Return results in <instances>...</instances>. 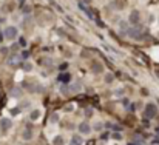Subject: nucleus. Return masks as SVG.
<instances>
[{
  "mask_svg": "<svg viewBox=\"0 0 159 145\" xmlns=\"http://www.w3.org/2000/svg\"><path fill=\"white\" fill-rule=\"evenodd\" d=\"M6 49H8V48H5V47H2V49H0V53H2V54H6Z\"/></svg>",
  "mask_w": 159,
  "mask_h": 145,
  "instance_id": "obj_26",
  "label": "nucleus"
},
{
  "mask_svg": "<svg viewBox=\"0 0 159 145\" xmlns=\"http://www.w3.org/2000/svg\"><path fill=\"white\" fill-rule=\"evenodd\" d=\"M22 139L23 140H31L33 139V130L31 128H25L22 133Z\"/></svg>",
  "mask_w": 159,
  "mask_h": 145,
  "instance_id": "obj_9",
  "label": "nucleus"
},
{
  "mask_svg": "<svg viewBox=\"0 0 159 145\" xmlns=\"http://www.w3.org/2000/svg\"><path fill=\"white\" fill-rule=\"evenodd\" d=\"M29 13H31V6H25V8H23V14H29Z\"/></svg>",
  "mask_w": 159,
  "mask_h": 145,
  "instance_id": "obj_24",
  "label": "nucleus"
},
{
  "mask_svg": "<svg viewBox=\"0 0 159 145\" xmlns=\"http://www.w3.org/2000/svg\"><path fill=\"white\" fill-rule=\"evenodd\" d=\"M158 114V106L154 104H147L145 108H144V116L147 117V119H153V117H156Z\"/></svg>",
  "mask_w": 159,
  "mask_h": 145,
  "instance_id": "obj_1",
  "label": "nucleus"
},
{
  "mask_svg": "<svg viewBox=\"0 0 159 145\" xmlns=\"http://www.w3.org/2000/svg\"><path fill=\"white\" fill-rule=\"evenodd\" d=\"M91 71L94 72V74H100V72L104 71V65L96 60V62H93V63H91Z\"/></svg>",
  "mask_w": 159,
  "mask_h": 145,
  "instance_id": "obj_7",
  "label": "nucleus"
},
{
  "mask_svg": "<svg viewBox=\"0 0 159 145\" xmlns=\"http://www.w3.org/2000/svg\"><path fill=\"white\" fill-rule=\"evenodd\" d=\"M70 145H84V139H82L80 136H73L71 137V140H70Z\"/></svg>",
  "mask_w": 159,
  "mask_h": 145,
  "instance_id": "obj_11",
  "label": "nucleus"
},
{
  "mask_svg": "<svg viewBox=\"0 0 159 145\" xmlns=\"http://www.w3.org/2000/svg\"><path fill=\"white\" fill-rule=\"evenodd\" d=\"M60 93L65 94V96H68V94L71 93V90L68 88V85H62V86H60Z\"/></svg>",
  "mask_w": 159,
  "mask_h": 145,
  "instance_id": "obj_18",
  "label": "nucleus"
},
{
  "mask_svg": "<svg viewBox=\"0 0 159 145\" xmlns=\"http://www.w3.org/2000/svg\"><path fill=\"white\" fill-rule=\"evenodd\" d=\"M139 20H141V14H139V11H131L130 13V17H128V22L130 23H133V25H138L139 23Z\"/></svg>",
  "mask_w": 159,
  "mask_h": 145,
  "instance_id": "obj_5",
  "label": "nucleus"
},
{
  "mask_svg": "<svg viewBox=\"0 0 159 145\" xmlns=\"http://www.w3.org/2000/svg\"><path fill=\"white\" fill-rule=\"evenodd\" d=\"M128 36L131 37V39H134V40H141L142 39V33H141V26H133V28H130L128 29Z\"/></svg>",
  "mask_w": 159,
  "mask_h": 145,
  "instance_id": "obj_3",
  "label": "nucleus"
},
{
  "mask_svg": "<svg viewBox=\"0 0 159 145\" xmlns=\"http://www.w3.org/2000/svg\"><path fill=\"white\" fill-rule=\"evenodd\" d=\"M60 79H62V80H68V79H70V74H68V72H65V76H62V77H60Z\"/></svg>",
  "mask_w": 159,
  "mask_h": 145,
  "instance_id": "obj_25",
  "label": "nucleus"
},
{
  "mask_svg": "<svg viewBox=\"0 0 159 145\" xmlns=\"http://www.w3.org/2000/svg\"><path fill=\"white\" fill-rule=\"evenodd\" d=\"M128 145H136V144H128Z\"/></svg>",
  "mask_w": 159,
  "mask_h": 145,
  "instance_id": "obj_27",
  "label": "nucleus"
},
{
  "mask_svg": "<svg viewBox=\"0 0 159 145\" xmlns=\"http://www.w3.org/2000/svg\"><path fill=\"white\" fill-rule=\"evenodd\" d=\"M111 137H113V139H116V140H120V139H122V134H120V133H113Z\"/></svg>",
  "mask_w": 159,
  "mask_h": 145,
  "instance_id": "obj_23",
  "label": "nucleus"
},
{
  "mask_svg": "<svg viewBox=\"0 0 159 145\" xmlns=\"http://www.w3.org/2000/svg\"><path fill=\"white\" fill-rule=\"evenodd\" d=\"M91 125L88 124V122H80V124H79V131L82 133V134H90V133H91Z\"/></svg>",
  "mask_w": 159,
  "mask_h": 145,
  "instance_id": "obj_6",
  "label": "nucleus"
},
{
  "mask_svg": "<svg viewBox=\"0 0 159 145\" xmlns=\"http://www.w3.org/2000/svg\"><path fill=\"white\" fill-rule=\"evenodd\" d=\"M104 80H105V83H113V80H114V76H113V72H107V74H105V77H104Z\"/></svg>",
  "mask_w": 159,
  "mask_h": 145,
  "instance_id": "obj_15",
  "label": "nucleus"
},
{
  "mask_svg": "<svg viewBox=\"0 0 159 145\" xmlns=\"http://www.w3.org/2000/svg\"><path fill=\"white\" fill-rule=\"evenodd\" d=\"M3 37H5L6 40H14L19 37V29L16 26H8V28L5 29V33H3Z\"/></svg>",
  "mask_w": 159,
  "mask_h": 145,
  "instance_id": "obj_2",
  "label": "nucleus"
},
{
  "mask_svg": "<svg viewBox=\"0 0 159 145\" xmlns=\"http://www.w3.org/2000/svg\"><path fill=\"white\" fill-rule=\"evenodd\" d=\"M11 127H13V120L9 117H2L0 119V131L2 133H6Z\"/></svg>",
  "mask_w": 159,
  "mask_h": 145,
  "instance_id": "obj_4",
  "label": "nucleus"
},
{
  "mask_svg": "<svg viewBox=\"0 0 159 145\" xmlns=\"http://www.w3.org/2000/svg\"><path fill=\"white\" fill-rule=\"evenodd\" d=\"M74 108H76V106H74L73 104H68V105H65V106H63V111H67V113H71Z\"/></svg>",
  "mask_w": 159,
  "mask_h": 145,
  "instance_id": "obj_20",
  "label": "nucleus"
},
{
  "mask_svg": "<svg viewBox=\"0 0 159 145\" xmlns=\"http://www.w3.org/2000/svg\"><path fill=\"white\" fill-rule=\"evenodd\" d=\"M111 6L113 8H122V2H120V0H114V2H111Z\"/></svg>",
  "mask_w": 159,
  "mask_h": 145,
  "instance_id": "obj_22",
  "label": "nucleus"
},
{
  "mask_svg": "<svg viewBox=\"0 0 159 145\" xmlns=\"http://www.w3.org/2000/svg\"><path fill=\"white\" fill-rule=\"evenodd\" d=\"M63 144H65L63 136H56L54 139H53V145H63Z\"/></svg>",
  "mask_w": 159,
  "mask_h": 145,
  "instance_id": "obj_14",
  "label": "nucleus"
},
{
  "mask_svg": "<svg viewBox=\"0 0 159 145\" xmlns=\"http://www.w3.org/2000/svg\"><path fill=\"white\" fill-rule=\"evenodd\" d=\"M128 22H124V20H120L119 22V33L120 34H128Z\"/></svg>",
  "mask_w": 159,
  "mask_h": 145,
  "instance_id": "obj_8",
  "label": "nucleus"
},
{
  "mask_svg": "<svg viewBox=\"0 0 159 145\" xmlns=\"http://www.w3.org/2000/svg\"><path fill=\"white\" fill-rule=\"evenodd\" d=\"M70 86H71V88H70L71 93H79V91H80V83H79V82L73 83V85H70Z\"/></svg>",
  "mask_w": 159,
  "mask_h": 145,
  "instance_id": "obj_17",
  "label": "nucleus"
},
{
  "mask_svg": "<svg viewBox=\"0 0 159 145\" xmlns=\"http://www.w3.org/2000/svg\"><path fill=\"white\" fill-rule=\"evenodd\" d=\"M40 116H42V111H40V110H37V108L31 110V113H29V119H31V120H37Z\"/></svg>",
  "mask_w": 159,
  "mask_h": 145,
  "instance_id": "obj_10",
  "label": "nucleus"
},
{
  "mask_svg": "<svg viewBox=\"0 0 159 145\" xmlns=\"http://www.w3.org/2000/svg\"><path fill=\"white\" fill-rule=\"evenodd\" d=\"M19 2H23V0H19Z\"/></svg>",
  "mask_w": 159,
  "mask_h": 145,
  "instance_id": "obj_28",
  "label": "nucleus"
},
{
  "mask_svg": "<svg viewBox=\"0 0 159 145\" xmlns=\"http://www.w3.org/2000/svg\"><path fill=\"white\" fill-rule=\"evenodd\" d=\"M93 128L96 130V131H100V130H104V122H96Z\"/></svg>",
  "mask_w": 159,
  "mask_h": 145,
  "instance_id": "obj_19",
  "label": "nucleus"
},
{
  "mask_svg": "<svg viewBox=\"0 0 159 145\" xmlns=\"http://www.w3.org/2000/svg\"><path fill=\"white\" fill-rule=\"evenodd\" d=\"M60 120V116H59V113H51L50 114V124H53V125H54V124H57V122Z\"/></svg>",
  "mask_w": 159,
  "mask_h": 145,
  "instance_id": "obj_12",
  "label": "nucleus"
},
{
  "mask_svg": "<svg viewBox=\"0 0 159 145\" xmlns=\"http://www.w3.org/2000/svg\"><path fill=\"white\" fill-rule=\"evenodd\" d=\"M22 94H23V91L19 88V86H14V88L11 90V96L13 97H22Z\"/></svg>",
  "mask_w": 159,
  "mask_h": 145,
  "instance_id": "obj_13",
  "label": "nucleus"
},
{
  "mask_svg": "<svg viewBox=\"0 0 159 145\" xmlns=\"http://www.w3.org/2000/svg\"><path fill=\"white\" fill-rule=\"evenodd\" d=\"M34 70V65L31 63V62H25L23 63V71H26V72H31Z\"/></svg>",
  "mask_w": 159,
  "mask_h": 145,
  "instance_id": "obj_16",
  "label": "nucleus"
},
{
  "mask_svg": "<svg viewBox=\"0 0 159 145\" xmlns=\"http://www.w3.org/2000/svg\"><path fill=\"white\" fill-rule=\"evenodd\" d=\"M113 94H114L116 97H122V96H124V90H122V88H117V90L113 91Z\"/></svg>",
  "mask_w": 159,
  "mask_h": 145,
  "instance_id": "obj_21",
  "label": "nucleus"
}]
</instances>
